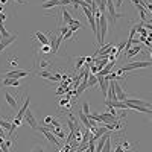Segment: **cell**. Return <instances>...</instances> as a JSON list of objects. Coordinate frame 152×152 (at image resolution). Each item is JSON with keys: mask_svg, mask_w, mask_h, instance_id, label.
<instances>
[{"mask_svg": "<svg viewBox=\"0 0 152 152\" xmlns=\"http://www.w3.org/2000/svg\"><path fill=\"white\" fill-rule=\"evenodd\" d=\"M107 9H108V14H107V12H104V14L108 15L107 18H108L111 23H116L120 17H123V14H119V12L116 11V5L113 3V0H107Z\"/></svg>", "mask_w": 152, "mask_h": 152, "instance_id": "1", "label": "cell"}, {"mask_svg": "<svg viewBox=\"0 0 152 152\" xmlns=\"http://www.w3.org/2000/svg\"><path fill=\"white\" fill-rule=\"evenodd\" d=\"M62 40H64V37H62L61 34L59 35H55L53 32L49 34V44H50V47H52V53H56L58 52L59 44H61Z\"/></svg>", "mask_w": 152, "mask_h": 152, "instance_id": "2", "label": "cell"}, {"mask_svg": "<svg viewBox=\"0 0 152 152\" xmlns=\"http://www.w3.org/2000/svg\"><path fill=\"white\" fill-rule=\"evenodd\" d=\"M40 132L47 138V140L50 142V143H52V145H55V146H58V148H61L62 145H61V140H59V138L56 137V135H53L52 132H50L47 128H46V126H40Z\"/></svg>", "mask_w": 152, "mask_h": 152, "instance_id": "3", "label": "cell"}, {"mask_svg": "<svg viewBox=\"0 0 152 152\" xmlns=\"http://www.w3.org/2000/svg\"><path fill=\"white\" fill-rule=\"evenodd\" d=\"M29 104H31V97H26V99H24L23 107L20 108V111L17 113V116H15V119H14V123H15L17 126L21 125V122H23V119H24V113H26L28 108H29Z\"/></svg>", "mask_w": 152, "mask_h": 152, "instance_id": "4", "label": "cell"}, {"mask_svg": "<svg viewBox=\"0 0 152 152\" xmlns=\"http://www.w3.org/2000/svg\"><path fill=\"white\" fill-rule=\"evenodd\" d=\"M143 67H152V61H135V62H131V64L125 66L122 70L123 72H131V70H135V69H143Z\"/></svg>", "mask_w": 152, "mask_h": 152, "instance_id": "5", "label": "cell"}, {"mask_svg": "<svg viewBox=\"0 0 152 152\" xmlns=\"http://www.w3.org/2000/svg\"><path fill=\"white\" fill-rule=\"evenodd\" d=\"M31 72L29 70H12V72H6L3 75V78H11V79H20L23 76H29Z\"/></svg>", "mask_w": 152, "mask_h": 152, "instance_id": "6", "label": "cell"}, {"mask_svg": "<svg viewBox=\"0 0 152 152\" xmlns=\"http://www.w3.org/2000/svg\"><path fill=\"white\" fill-rule=\"evenodd\" d=\"M17 34H14V35H9L8 38H0V53H2L3 52V50L9 46V44H12V43H14L15 40H17Z\"/></svg>", "mask_w": 152, "mask_h": 152, "instance_id": "7", "label": "cell"}, {"mask_svg": "<svg viewBox=\"0 0 152 152\" xmlns=\"http://www.w3.org/2000/svg\"><path fill=\"white\" fill-rule=\"evenodd\" d=\"M114 88H116V94H117V100H120V102H125L126 99H128V94H126V91L123 90V88L120 87V84L117 81H114Z\"/></svg>", "mask_w": 152, "mask_h": 152, "instance_id": "8", "label": "cell"}, {"mask_svg": "<svg viewBox=\"0 0 152 152\" xmlns=\"http://www.w3.org/2000/svg\"><path fill=\"white\" fill-rule=\"evenodd\" d=\"M105 104H107V107H113V108H120V110H129L128 108V104L126 102H120V100H110V99H107L105 100Z\"/></svg>", "mask_w": 152, "mask_h": 152, "instance_id": "9", "label": "cell"}, {"mask_svg": "<svg viewBox=\"0 0 152 152\" xmlns=\"http://www.w3.org/2000/svg\"><path fill=\"white\" fill-rule=\"evenodd\" d=\"M56 6H62V0H46L41 3L43 9H50V8H56Z\"/></svg>", "mask_w": 152, "mask_h": 152, "instance_id": "10", "label": "cell"}, {"mask_svg": "<svg viewBox=\"0 0 152 152\" xmlns=\"http://www.w3.org/2000/svg\"><path fill=\"white\" fill-rule=\"evenodd\" d=\"M126 104H132V105H138V107H148L152 108V104H149L148 100H142V99H126Z\"/></svg>", "mask_w": 152, "mask_h": 152, "instance_id": "11", "label": "cell"}, {"mask_svg": "<svg viewBox=\"0 0 152 152\" xmlns=\"http://www.w3.org/2000/svg\"><path fill=\"white\" fill-rule=\"evenodd\" d=\"M24 119H26V122L29 123V126H31V128L37 129V120H35L34 114L31 113V110H29V108H28V111H26V113H24Z\"/></svg>", "mask_w": 152, "mask_h": 152, "instance_id": "12", "label": "cell"}, {"mask_svg": "<svg viewBox=\"0 0 152 152\" xmlns=\"http://www.w3.org/2000/svg\"><path fill=\"white\" fill-rule=\"evenodd\" d=\"M5 99H6V102L9 104V107H11V108H17V107H18L17 96H12V94H9L8 91H5Z\"/></svg>", "mask_w": 152, "mask_h": 152, "instance_id": "13", "label": "cell"}, {"mask_svg": "<svg viewBox=\"0 0 152 152\" xmlns=\"http://www.w3.org/2000/svg\"><path fill=\"white\" fill-rule=\"evenodd\" d=\"M97 82H99V85H100V93H102L104 96H107V93H108V85H110V81H107L105 78H102V79H99Z\"/></svg>", "mask_w": 152, "mask_h": 152, "instance_id": "14", "label": "cell"}, {"mask_svg": "<svg viewBox=\"0 0 152 152\" xmlns=\"http://www.w3.org/2000/svg\"><path fill=\"white\" fill-rule=\"evenodd\" d=\"M138 53H142V47L138 46V44H135L134 47L128 49V53H126V58H132V56H135V55H138Z\"/></svg>", "mask_w": 152, "mask_h": 152, "instance_id": "15", "label": "cell"}, {"mask_svg": "<svg viewBox=\"0 0 152 152\" xmlns=\"http://www.w3.org/2000/svg\"><path fill=\"white\" fill-rule=\"evenodd\" d=\"M3 85L5 87H20V79H11V78H3Z\"/></svg>", "mask_w": 152, "mask_h": 152, "instance_id": "16", "label": "cell"}, {"mask_svg": "<svg viewBox=\"0 0 152 152\" xmlns=\"http://www.w3.org/2000/svg\"><path fill=\"white\" fill-rule=\"evenodd\" d=\"M108 62H110V59H108V58H94V64L97 66V69H99V70H102V69L108 64Z\"/></svg>", "mask_w": 152, "mask_h": 152, "instance_id": "17", "label": "cell"}, {"mask_svg": "<svg viewBox=\"0 0 152 152\" xmlns=\"http://www.w3.org/2000/svg\"><path fill=\"white\" fill-rule=\"evenodd\" d=\"M61 15H62V18H64V21L67 23V26H69L73 18H72V15H70V12H69L64 6H61Z\"/></svg>", "mask_w": 152, "mask_h": 152, "instance_id": "18", "label": "cell"}, {"mask_svg": "<svg viewBox=\"0 0 152 152\" xmlns=\"http://www.w3.org/2000/svg\"><path fill=\"white\" fill-rule=\"evenodd\" d=\"M35 38H37V40L40 41L41 44H49V38H47V37H46L43 32H40V31L35 32Z\"/></svg>", "mask_w": 152, "mask_h": 152, "instance_id": "19", "label": "cell"}, {"mask_svg": "<svg viewBox=\"0 0 152 152\" xmlns=\"http://www.w3.org/2000/svg\"><path fill=\"white\" fill-rule=\"evenodd\" d=\"M85 88H87V81H82V84L78 87V90H75V96H76V97H79V96L85 91Z\"/></svg>", "mask_w": 152, "mask_h": 152, "instance_id": "20", "label": "cell"}, {"mask_svg": "<svg viewBox=\"0 0 152 152\" xmlns=\"http://www.w3.org/2000/svg\"><path fill=\"white\" fill-rule=\"evenodd\" d=\"M78 119L82 122V125L85 126V128H88V125H90V123H88V117L85 116V114H84L82 111H79V113H78Z\"/></svg>", "mask_w": 152, "mask_h": 152, "instance_id": "21", "label": "cell"}, {"mask_svg": "<svg viewBox=\"0 0 152 152\" xmlns=\"http://www.w3.org/2000/svg\"><path fill=\"white\" fill-rule=\"evenodd\" d=\"M96 84H97L96 75H90V76H88V81H87V85H88V87H94Z\"/></svg>", "mask_w": 152, "mask_h": 152, "instance_id": "22", "label": "cell"}, {"mask_svg": "<svg viewBox=\"0 0 152 152\" xmlns=\"http://www.w3.org/2000/svg\"><path fill=\"white\" fill-rule=\"evenodd\" d=\"M40 52L41 53H52V47H50V44H41Z\"/></svg>", "mask_w": 152, "mask_h": 152, "instance_id": "23", "label": "cell"}, {"mask_svg": "<svg viewBox=\"0 0 152 152\" xmlns=\"http://www.w3.org/2000/svg\"><path fill=\"white\" fill-rule=\"evenodd\" d=\"M11 122H8V120H3V119H0V126H2L3 129H6V131H9L11 129Z\"/></svg>", "mask_w": 152, "mask_h": 152, "instance_id": "24", "label": "cell"}, {"mask_svg": "<svg viewBox=\"0 0 152 152\" xmlns=\"http://www.w3.org/2000/svg\"><path fill=\"white\" fill-rule=\"evenodd\" d=\"M84 64H85V56H81V58H78V61H76V66H75V69H76V70H79Z\"/></svg>", "mask_w": 152, "mask_h": 152, "instance_id": "25", "label": "cell"}, {"mask_svg": "<svg viewBox=\"0 0 152 152\" xmlns=\"http://www.w3.org/2000/svg\"><path fill=\"white\" fill-rule=\"evenodd\" d=\"M50 64H52V61H50V59H41L40 64H37V67L43 69V67H47V66H50Z\"/></svg>", "mask_w": 152, "mask_h": 152, "instance_id": "26", "label": "cell"}, {"mask_svg": "<svg viewBox=\"0 0 152 152\" xmlns=\"http://www.w3.org/2000/svg\"><path fill=\"white\" fill-rule=\"evenodd\" d=\"M82 113L85 114V116H88V114H90V105H88V102H84V105H82Z\"/></svg>", "mask_w": 152, "mask_h": 152, "instance_id": "27", "label": "cell"}, {"mask_svg": "<svg viewBox=\"0 0 152 152\" xmlns=\"http://www.w3.org/2000/svg\"><path fill=\"white\" fill-rule=\"evenodd\" d=\"M53 120H55V119H53L52 116H46V117H44V125H50Z\"/></svg>", "mask_w": 152, "mask_h": 152, "instance_id": "28", "label": "cell"}, {"mask_svg": "<svg viewBox=\"0 0 152 152\" xmlns=\"http://www.w3.org/2000/svg\"><path fill=\"white\" fill-rule=\"evenodd\" d=\"M97 72H99L97 66H96V64H91V66H90V73H91V75H96Z\"/></svg>", "mask_w": 152, "mask_h": 152, "instance_id": "29", "label": "cell"}, {"mask_svg": "<svg viewBox=\"0 0 152 152\" xmlns=\"http://www.w3.org/2000/svg\"><path fill=\"white\" fill-rule=\"evenodd\" d=\"M120 146H122V148H123L125 151H128V149L131 148V145H129V142H122V143H120Z\"/></svg>", "mask_w": 152, "mask_h": 152, "instance_id": "30", "label": "cell"}, {"mask_svg": "<svg viewBox=\"0 0 152 152\" xmlns=\"http://www.w3.org/2000/svg\"><path fill=\"white\" fill-rule=\"evenodd\" d=\"M32 152H44V148L43 146H35V149Z\"/></svg>", "mask_w": 152, "mask_h": 152, "instance_id": "31", "label": "cell"}, {"mask_svg": "<svg viewBox=\"0 0 152 152\" xmlns=\"http://www.w3.org/2000/svg\"><path fill=\"white\" fill-rule=\"evenodd\" d=\"M146 40L152 44V32H151V31H149V32H148V35H146Z\"/></svg>", "mask_w": 152, "mask_h": 152, "instance_id": "32", "label": "cell"}, {"mask_svg": "<svg viewBox=\"0 0 152 152\" xmlns=\"http://www.w3.org/2000/svg\"><path fill=\"white\" fill-rule=\"evenodd\" d=\"M73 34H75V32H72V31H69V32H67V34L64 35V40H69V38H70V37H72Z\"/></svg>", "mask_w": 152, "mask_h": 152, "instance_id": "33", "label": "cell"}, {"mask_svg": "<svg viewBox=\"0 0 152 152\" xmlns=\"http://www.w3.org/2000/svg\"><path fill=\"white\" fill-rule=\"evenodd\" d=\"M17 61H18L17 58H12V59H11V62H9V66H17Z\"/></svg>", "mask_w": 152, "mask_h": 152, "instance_id": "34", "label": "cell"}, {"mask_svg": "<svg viewBox=\"0 0 152 152\" xmlns=\"http://www.w3.org/2000/svg\"><path fill=\"white\" fill-rule=\"evenodd\" d=\"M145 28H146L148 31H151V32H152V23H145Z\"/></svg>", "mask_w": 152, "mask_h": 152, "instance_id": "35", "label": "cell"}, {"mask_svg": "<svg viewBox=\"0 0 152 152\" xmlns=\"http://www.w3.org/2000/svg\"><path fill=\"white\" fill-rule=\"evenodd\" d=\"M114 152H125V149H123V148H122V146L119 145V146L116 148V151H114Z\"/></svg>", "mask_w": 152, "mask_h": 152, "instance_id": "36", "label": "cell"}, {"mask_svg": "<svg viewBox=\"0 0 152 152\" xmlns=\"http://www.w3.org/2000/svg\"><path fill=\"white\" fill-rule=\"evenodd\" d=\"M0 138H5V134H3V128L0 126Z\"/></svg>", "mask_w": 152, "mask_h": 152, "instance_id": "37", "label": "cell"}, {"mask_svg": "<svg viewBox=\"0 0 152 152\" xmlns=\"http://www.w3.org/2000/svg\"><path fill=\"white\" fill-rule=\"evenodd\" d=\"M122 5H123V0H117V3H116V6H117V8H120Z\"/></svg>", "mask_w": 152, "mask_h": 152, "instance_id": "38", "label": "cell"}, {"mask_svg": "<svg viewBox=\"0 0 152 152\" xmlns=\"http://www.w3.org/2000/svg\"><path fill=\"white\" fill-rule=\"evenodd\" d=\"M8 3V0H0V5H2V6H5Z\"/></svg>", "mask_w": 152, "mask_h": 152, "instance_id": "39", "label": "cell"}, {"mask_svg": "<svg viewBox=\"0 0 152 152\" xmlns=\"http://www.w3.org/2000/svg\"><path fill=\"white\" fill-rule=\"evenodd\" d=\"M17 3H21V5H24V0H15Z\"/></svg>", "mask_w": 152, "mask_h": 152, "instance_id": "40", "label": "cell"}, {"mask_svg": "<svg viewBox=\"0 0 152 152\" xmlns=\"http://www.w3.org/2000/svg\"><path fill=\"white\" fill-rule=\"evenodd\" d=\"M0 152H5V151H3V149H2V148H0Z\"/></svg>", "mask_w": 152, "mask_h": 152, "instance_id": "41", "label": "cell"}]
</instances>
